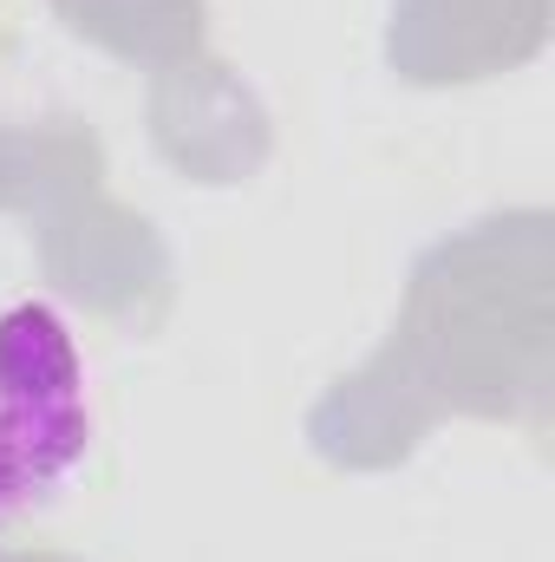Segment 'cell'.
Listing matches in <instances>:
<instances>
[{
  "label": "cell",
  "instance_id": "cell-1",
  "mask_svg": "<svg viewBox=\"0 0 555 562\" xmlns=\"http://www.w3.org/2000/svg\"><path fill=\"white\" fill-rule=\"evenodd\" d=\"M92 451L86 360L53 301L0 314V524L53 504Z\"/></svg>",
  "mask_w": 555,
  "mask_h": 562
}]
</instances>
